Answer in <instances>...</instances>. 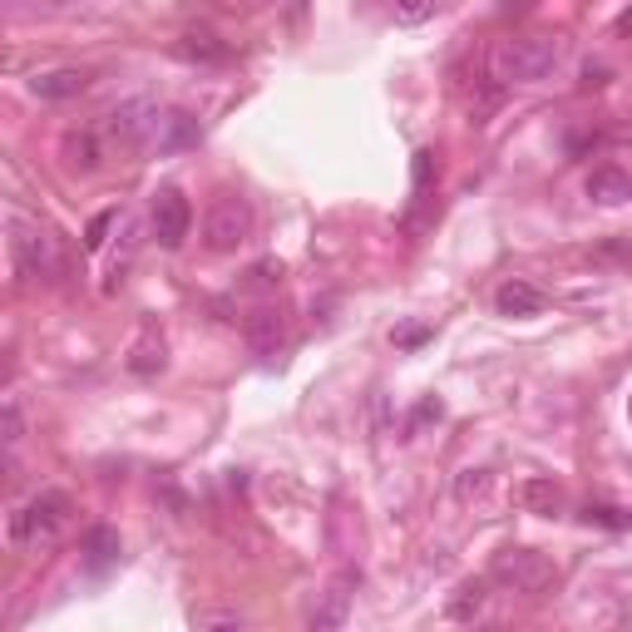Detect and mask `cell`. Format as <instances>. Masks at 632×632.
<instances>
[{
  "label": "cell",
  "instance_id": "obj_23",
  "mask_svg": "<svg viewBox=\"0 0 632 632\" xmlns=\"http://www.w3.org/2000/svg\"><path fill=\"white\" fill-rule=\"evenodd\" d=\"M583 519H588V524H608V529H632V515H622V509H603V504L588 509Z\"/></svg>",
  "mask_w": 632,
  "mask_h": 632
},
{
  "label": "cell",
  "instance_id": "obj_24",
  "mask_svg": "<svg viewBox=\"0 0 632 632\" xmlns=\"http://www.w3.org/2000/svg\"><path fill=\"white\" fill-rule=\"evenodd\" d=\"M247 277H252V287H277V282H282V262L268 258V262H258V268L247 272Z\"/></svg>",
  "mask_w": 632,
  "mask_h": 632
},
{
  "label": "cell",
  "instance_id": "obj_16",
  "mask_svg": "<svg viewBox=\"0 0 632 632\" xmlns=\"http://www.w3.org/2000/svg\"><path fill=\"white\" fill-rule=\"evenodd\" d=\"M519 504H524L529 515L554 519V515H563V490L554 480H524L519 484Z\"/></svg>",
  "mask_w": 632,
  "mask_h": 632
},
{
  "label": "cell",
  "instance_id": "obj_29",
  "mask_svg": "<svg viewBox=\"0 0 632 632\" xmlns=\"http://www.w3.org/2000/svg\"><path fill=\"white\" fill-rule=\"evenodd\" d=\"M425 420H439V400H420V410H416V420H410V435H416Z\"/></svg>",
  "mask_w": 632,
  "mask_h": 632
},
{
  "label": "cell",
  "instance_id": "obj_13",
  "mask_svg": "<svg viewBox=\"0 0 632 632\" xmlns=\"http://www.w3.org/2000/svg\"><path fill=\"white\" fill-rule=\"evenodd\" d=\"M163 361H169V346H163L159 326L149 322L139 332V342H134V351H129V371L134 375H153V371H163Z\"/></svg>",
  "mask_w": 632,
  "mask_h": 632
},
{
  "label": "cell",
  "instance_id": "obj_9",
  "mask_svg": "<svg viewBox=\"0 0 632 632\" xmlns=\"http://www.w3.org/2000/svg\"><path fill=\"white\" fill-rule=\"evenodd\" d=\"M194 144H198V119L194 114H183V109L159 114V124H153V149L173 153V149H194Z\"/></svg>",
  "mask_w": 632,
  "mask_h": 632
},
{
  "label": "cell",
  "instance_id": "obj_14",
  "mask_svg": "<svg viewBox=\"0 0 632 632\" xmlns=\"http://www.w3.org/2000/svg\"><path fill=\"white\" fill-rule=\"evenodd\" d=\"M173 54H183V60H194V65H223V60H227V54H233V50H227V45L218 40L213 30H188L178 45H173Z\"/></svg>",
  "mask_w": 632,
  "mask_h": 632
},
{
  "label": "cell",
  "instance_id": "obj_32",
  "mask_svg": "<svg viewBox=\"0 0 632 632\" xmlns=\"http://www.w3.org/2000/svg\"><path fill=\"white\" fill-rule=\"evenodd\" d=\"M612 30H618V35H632V11H622V15H618V25H612Z\"/></svg>",
  "mask_w": 632,
  "mask_h": 632
},
{
  "label": "cell",
  "instance_id": "obj_7",
  "mask_svg": "<svg viewBox=\"0 0 632 632\" xmlns=\"http://www.w3.org/2000/svg\"><path fill=\"white\" fill-rule=\"evenodd\" d=\"M153 124H159V109L134 99V104L114 109L104 124V134L119 144V149H139V144H153Z\"/></svg>",
  "mask_w": 632,
  "mask_h": 632
},
{
  "label": "cell",
  "instance_id": "obj_20",
  "mask_svg": "<svg viewBox=\"0 0 632 632\" xmlns=\"http://www.w3.org/2000/svg\"><path fill=\"white\" fill-rule=\"evenodd\" d=\"M435 5H439V0H396V21L400 25H420V21L435 15Z\"/></svg>",
  "mask_w": 632,
  "mask_h": 632
},
{
  "label": "cell",
  "instance_id": "obj_12",
  "mask_svg": "<svg viewBox=\"0 0 632 632\" xmlns=\"http://www.w3.org/2000/svg\"><path fill=\"white\" fill-rule=\"evenodd\" d=\"M30 89L40 99H75L89 89V70H45V75L30 79Z\"/></svg>",
  "mask_w": 632,
  "mask_h": 632
},
{
  "label": "cell",
  "instance_id": "obj_2",
  "mask_svg": "<svg viewBox=\"0 0 632 632\" xmlns=\"http://www.w3.org/2000/svg\"><path fill=\"white\" fill-rule=\"evenodd\" d=\"M65 524H70V494L45 490L11 515V538L21 548H40V544H54V534Z\"/></svg>",
  "mask_w": 632,
  "mask_h": 632
},
{
  "label": "cell",
  "instance_id": "obj_10",
  "mask_svg": "<svg viewBox=\"0 0 632 632\" xmlns=\"http://www.w3.org/2000/svg\"><path fill=\"white\" fill-rule=\"evenodd\" d=\"M548 307V297L544 292L534 287V282H504L499 292H494V311H499V317H538V311Z\"/></svg>",
  "mask_w": 632,
  "mask_h": 632
},
{
  "label": "cell",
  "instance_id": "obj_17",
  "mask_svg": "<svg viewBox=\"0 0 632 632\" xmlns=\"http://www.w3.org/2000/svg\"><path fill=\"white\" fill-rule=\"evenodd\" d=\"M247 342L258 346V351H272V346L282 342V311H272V307L252 311V317H247Z\"/></svg>",
  "mask_w": 632,
  "mask_h": 632
},
{
  "label": "cell",
  "instance_id": "obj_30",
  "mask_svg": "<svg viewBox=\"0 0 632 632\" xmlns=\"http://www.w3.org/2000/svg\"><path fill=\"white\" fill-rule=\"evenodd\" d=\"M430 336V326H406V332H396V346H420Z\"/></svg>",
  "mask_w": 632,
  "mask_h": 632
},
{
  "label": "cell",
  "instance_id": "obj_18",
  "mask_svg": "<svg viewBox=\"0 0 632 632\" xmlns=\"http://www.w3.org/2000/svg\"><path fill=\"white\" fill-rule=\"evenodd\" d=\"M480 608H484V579H464L460 588H455V598H450V618L455 622H474L480 618Z\"/></svg>",
  "mask_w": 632,
  "mask_h": 632
},
{
  "label": "cell",
  "instance_id": "obj_6",
  "mask_svg": "<svg viewBox=\"0 0 632 632\" xmlns=\"http://www.w3.org/2000/svg\"><path fill=\"white\" fill-rule=\"evenodd\" d=\"M149 227L153 237H159V247H183V237H188V227H194V208H188V198L178 194V188H159L153 194V208H149Z\"/></svg>",
  "mask_w": 632,
  "mask_h": 632
},
{
  "label": "cell",
  "instance_id": "obj_5",
  "mask_svg": "<svg viewBox=\"0 0 632 632\" xmlns=\"http://www.w3.org/2000/svg\"><path fill=\"white\" fill-rule=\"evenodd\" d=\"M252 237V203L237 194H223L203 213V247L208 252H237Z\"/></svg>",
  "mask_w": 632,
  "mask_h": 632
},
{
  "label": "cell",
  "instance_id": "obj_15",
  "mask_svg": "<svg viewBox=\"0 0 632 632\" xmlns=\"http://www.w3.org/2000/svg\"><path fill=\"white\" fill-rule=\"evenodd\" d=\"M60 153H65V163L75 173H95L99 169V134L95 129H70L65 139H60Z\"/></svg>",
  "mask_w": 632,
  "mask_h": 632
},
{
  "label": "cell",
  "instance_id": "obj_31",
  "mask_svg": "<svg viewBox=\"0 0 632 632\" xmlns=\"http://www.w3.org/2000/svg\"><path fill=\"white\" fill-rule=\"evenodd\" d=\"M598 85H608V70H603V65H588V70H583V89H598Z\"/></svg>",
  "mask_w": 632,
  "mask_h": 632
},
{
  "label": "cell",
  "instance_id": "obj_22",
  "mask_svg": "<svg viewBox=\"0 0 632 632\" xmlns=\"http://www.w3.org/2000/svg\"><path fill=\"white\" fill-rule=\"evenodd\" d=\"M484 484H490L484 470H464L460 480H455V494H460V499H474V494H484Z\"/></svg>",
  "mask_w": 632,
  "mask_h": 632
},
{
  "label": "cell",
  "instance_id": "obj_21",
  "mask_svg": "<svg viewBox=\"0 0 632 632\" xmlns=\"http://www.w3.org/2000/svg\"><path fill=\"white\" fill-rule=\"evenodd\" d=\"M194 628H243V612H233V608L194 612Z\"/></svg>",
  "mask_w": 632,
  "mask_h": 632
},
{
  "label": "cell",
  "instance_id": "obj_11",
  "mask_svg": "<svg viewBox=\"0 0 632 632\" xmlns=\"http://www.w3.org/2000/svg\"><path fill=\"white\" fill-rule=\"evenodd\" d=\"M588 198L603 208H618L632 198V178L618 169V163H598V169L588 173Z\"/></svg>",
  "mask_w": 632,
  "mask_h": 632
},
{
  "label": "cell",
  "instance_id": "obj_3",
  "mask_svg": "<svg viewBox=\"0 0 632 632\" xmlns=\"http://www.w3.org/2000/svg\"><path fill=\"white\" fill-rule=\"evenodd\" d=\"M490 579L504 583V588L538 598V593H548L558 583V568H554V558H544L538 548H499L490 563Z\"/></svg>",
  "mask_w": 632,
  "mask_h": 632
},
{
  "label": "cell",
  "instance_id": "obj_26",
  "mask_svg": "<svg viewBox=\"0 0 632 632\" xmlns=\"http://www.w3.org/2000/svg\"><path fill=\"white\" fill-rule=\"evenodd\" d=\"M21 406L15 400H5V445H21Z\"/></svg>",
  "mask_w": 632,
  "mask_h": 632
},
{
  "label": "cell",
  "instance_id": "obj_19",
  "mask_svg": "<svg viewBox=\"0 0 632 632\" xmlns=\"http://www.w3.org/2000/svg\"><path fill=\"white\" fill-rule=\"evenodd\" d=\"M85 558H89V568H95V573L114 563V558H119V534H114V529H104V524L89 529V534H85Z\"/></svg>",
  "mask_w": 632,
  "mask_h": 632
},
{
  "label": "cell",
  "instance_id": "obj_4",
  "mask_svg": "<svg viewBox=\"0 0 632 632\" xmlns=\"http://www.w3.org/2000/svg\"><path fill=\"white\" fill-rule=\"evenodd\" d=\"M11 258H15V272L30 282H60V272H65V247H60V237H54L50 227L15 223Z\"/></svg>",
  "mask_w": 632,
  "mask_h": 632
},
{
  "label": "cell",
  "instance_id": "obj_25",
  "mask_svg": "<svg viewBox=\"0 0 632 632\" xmlns=\"http://www.w3.org/2000/svg\"><path fill=\"white\" fill-rule=\"evenodd\" d=\"M109 227H114V213H99L95 223H89V233H85V247H89V252H99V247H104Z\"/></svg>",
  "mask_w": 632,
  "mask_h": 632
},
{
  "label": "cell",
  "instance_id": "obj_33",
  "mask_svg": "<svg viewBox=\"0 0 632 632\" xmlns=\"http://www.w3.org/2000/svg\"><path fill=\"white\" fill-rule=\"evenodd\" d=\"M628 416H632V400H628Z\"/></svg>",
  "mask_w": 632,
  "mask_h": 632
},
{
  "label": "cell",
  "instance_id": "obj_27",
  "mask_svg": "<svg viewBox=\"0 0 632 632\" xmlns=\"http://www.w3.org/2000/svg\"><path fill=\"white\" fill-rule=\"evenodd\" d=\"M430 173H435V153H416V194L430 188Z\"/></svg>",
  "mask_w": 632,
  "mask_h": 632
},
{
  "label": "cell",
  "instance_id": "obj_8",
  "mask_svg": "<svg viewBox=\"0 0 632 632\" xmlns=\"http://www.w3.org/2000/svg\"><path fill=\"white\" fill-rule=\"evenodd\" d=\"M356 583H361V573L356 568H342L332 583H326V593L317 598V608H311V628L317 632H332L346 622V612H351V598H356Z\"/></svg>",
  "mask_w": 632,
  "mask_h": 632
},
{
  "label": "cell",
  "instance_id": "obj_1",
  "mask_svg": "<svg viewBox=\"0 0 632 632\" xmlns=\"http://www.w3.org/2000/svg\"><path fill=\"white\" fill-rule=\"evenodd\" d=\"M563 60L558 40H544V35H524V40H504L494 50V75L499 79H515V85H538L548 79Z\"/></svg>",
  "mask_w": 632,
  "mask_h": 632
},
{
  "label": "cell",
  "instance_id": "obj_28",
  "mask_svg": "<svg viewBox=\"0 0 632 632\" xmlns=\"http://www.w3.org/2000/svg\"><path fill=\"white\" fill-rule=\"evenodd\" d=\"M223 11H233V15H252V11H268L272 0H218Z\"/></svg>",
  "mask_w": 632,
  "mask_h": 632
}]
</instances>
